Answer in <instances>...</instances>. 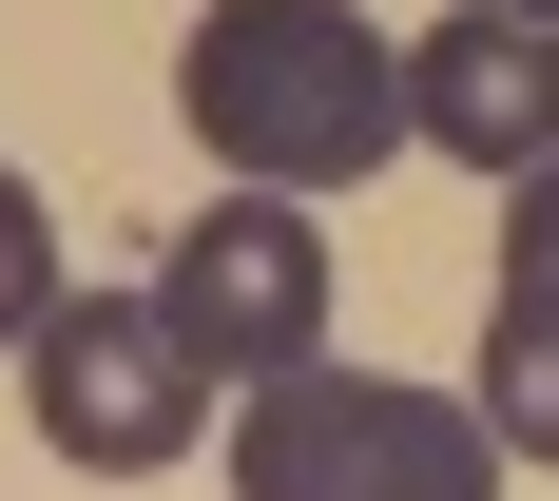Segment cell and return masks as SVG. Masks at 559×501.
<instances>
[{
	"label": "cell",
	"mask_w": 559,
	"mask_h": 501,
	"mask_svg": "<svg viewBox=\"0 0 559 501\" xmlns=\"http://www.w3.org/2000/svg\"><path fill=\"white\" fill-rule=\"evenodd\" d=\"M174 116H193V155L251 174V193H367V174L405 155V39L367 0H193Z\"/></svg>",
	"instance_id": "cell-1"
},
{
	"label": "cell",
	"mask_w": 559,
	"mask_h": 501,
	"mask_svg": "<svg viewBox=\"0 0 559 501\" xmlns=\"http://www.w3.org/2000/svg\"><path fill=\"white\" fill-rule=\"evenodd\" d=\"M231 501H502V425L386 367H271L231 425Z\"/></svg>",
	"instance_id": "cell-2"
},
{
	"label": "cell",
	"mask_w": 559,
	"mask_h": 501,
	"mask_svg": "<svg viewBox=\"0 0 559 501\" xmlns=\"http://www.w3.org/2000/svg\"><path fill=\"white\" fill-rule=\"evenodd\" d=\"M20 405H39V444L78 463V482H155V463H193V425H213V367L174 347L155 289H58L39 329H20Z\"/></svg>",
	"instance_id": "cell-3"
},
{
	"label": "cell",
	"mask_w": 559,
	"mask_h": 501,
	"mask_svg": "<svg viewBox=\"0 0 559 501\" xmlns=\"http://www.w3.org/2000/svg\"><path fill=\"white\" fill-rule=\"evenodd\" d=\"M155 309H174V347H193L213 386H271V367H309V347H329V213L231 174L213 213H174Z\"/></svg>",
	"instance_id": "cell-4"
},
{
	"label": "cell",
	"mask_w": 559,
	"mask_h": 501,
	"mask_svg": "<svg viewBox=\"0 0 559 501\" xmlns=\"http://www.w3.org/2000/svg\"><path fill=\"white\" fill-rule=\"evenodd\" d=\"M405 135L463 174H559V20H521V0H463V20H425L405 39Z\"/></svg>",
	"instance_id": "cell-5"
},
{
	"label": "cell",
	"mask_w": 559,
	"mask_h": 501,
	"mask_svg": "<svg viewBox=\"0 0 559 501\" xmlns=\"http://www.w3.org/2000/svg\"><path fill=\"white\" fill-rule=\"evenodd\" d=\"M483 425H502V463H559V309H483Z\"/></svg>",
	"instance_id": "cell-6"
},
{
	"label": "cell",
	"mask_w": 559,
	"mask_h": 501,
	"mask_svg": "<svg viewBox=\"0 0 559 501\" xmlns=\"http://www.w3.org/2000/svg\"><path fill=\"white\" fill-rule=\"evenodd\" d=\"M39 309H58V231H39V193L0 174V347L39 329Z\"/></svg>",
	"instance_id": "cell-7"
},
{
	"label": "cell",
	"mask_w": 559,
	"mask_h": 501,
	"mask_svg": "<svg viewBox=\"0 0 559 501\" xmlns=\"http://www.w3.org/2000/svg\"><path fill=\"white\" fill-rule=\"evenodd\" d=\"M502 309H559V174H521L502 213Z\"/></svg>",
	"instance_id": "cell-8"
},
{
	"label": "cell",
	"mask_w": 559,
	"mask_h": 501,
	"mask_svg": "<svg viewBox=\"0 0 559 501\" xmlns=\"http://www.w3.org/2000/svg\"><path fill=\"white\" fill-rule=\"evenodd\" d=\"M521 20H559V0H521Z\"/></svg>",
	"instance_id": "cell-9"
}]
</instances>
